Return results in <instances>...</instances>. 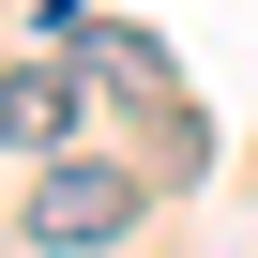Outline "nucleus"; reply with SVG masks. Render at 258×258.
Masks as SVG:
<instances>
[{"label": "nucleus", "mask_w": 258, "mask_h": 258, "mask_svg": "<svg viewBox=\"0 0 258 258\" xmlns=\"http://www.w3.org/2000/svg\"><path fill=\"white\" fill-rule=\"evenodd\" d=\"M16 228H31V243H61V258H91V243L137 228V182L91 167V152H46V182H31V213H16Z\"/></svg>", "instance_id": "1"}, {"label": "nucleus", "mask_w": 258, "mask_h": 258, "mask_svg": "<svg viewBox=\"0 0 258 258\" xmlns=\"http://www.w3.org/2000/svg\"><path fill=\"white\" fill-rule=\"evenodd\" d=\"M76 137V61H16L0 76V152H61Z\"/></svg>", "instance_id": "2"}, {"label": "nucleus", "mask_w": 258, "mask_h": 258, "mask_svg": "<svg viewBox=\"0 0 258 258\" xmlns=\"http://www.w3.org/2000/svg\"><path fill=\"white\" fill-rule=\"evenodd\" d=\"M76 76H106V91H152V106H167V46H152V31H76Z\"/></svg>", "instance_id": "3"}]
</instances>
